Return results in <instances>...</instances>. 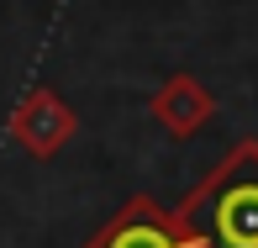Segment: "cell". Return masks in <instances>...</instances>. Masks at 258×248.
Masks as SVG:
<instances>
[{"instance_id": "1", "label": "cell", "mask_w": 258, "mask_h": 248, "mask_svg": "<svg viewBox=\"0 0 258 248\" xmlns=\"http://www.w3.org/2000/svg\"><path fill=\"white\" fill-rule=\"evenodd\" d=\"M195 248H258V137H237L216 169L174 206Z\"/></svg>"}, {"instance_id": "3", "label": "cell", "mask_w": 258, "mask_h": 248, "mask_svg": "<svg viewBox=\"0 0 258 248\" xmlns=\"http://www.w3.org/2000/svg\"><path fill=\"white\" fill-rule=\"evenodd\" d=\"M74 132H79V116L53 85H32L27 95H21V106L11 111V137H16V148H27L32 159H58Z\"/></svg>"}, {"instance_id": "4", "label": "cell", "mask_w": 258, "mask_h": 248, "mask_svg": "<svg viewBox=\"0 0 258 248\" xmlns=\"http://www.w3.org/2000/svg\"><path fill=\"white\" fill-rule=\"evenodd\" d=\"M148 116L163 127L169 137H195L201 127H211V116H216V95H211V85L206 79H195V74H169L163 85L148 95Z\"/></svg>"}, {"instance_id": "2", "label": "cell", "mask_w": 258, "mask_h": 248, "mask_svg": "<svg viewBox=\"0 0 258 248\" xmlns=\"http://www.w3.org/2000/svg\"><path fill=\"white\" fill-rule=\"evenodd\" d=\"M79 248H195V238H184L174 211L158 206L153 195H126L111 211V222Z\"/></svg>"}]
</instances>
